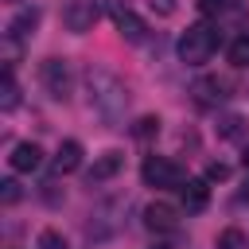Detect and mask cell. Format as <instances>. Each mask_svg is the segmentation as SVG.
Masks as SVG:
<instances>
[{
	"label": "cell",
	"instance_id": "3",
	"mask_svg": "<svg viewBox=\"0 0 249 249\" xmlns=\"http://www.w3.org/2000/svg\"><path fill=\"white\" fill-rule=\"evenodd\" d=\"M140 179H144L148 187H156V191H171V187H183V183H187L183 167H179L175 160H167V156H144Z\"/></svg>",
	"mask_w": 249,
	"mask_h": 249
},
{
	"label": "cell",
	"instance_id": "1",
	"mask_svg": "<svg viewBox=\"0 0 249 249\" xmlns=\"http://www.w3.org/2000/svg\"><path fill=\"white\" fill-rule=\"evenodd\" d=\"M86 97H89V109L97 113L101 124L109 128H121L124 124V113H128V89L124 82L109 70V66H86Z\"/></svg>",
	"mask_w": 249,
	"mask_h": 249
},
{
	"label": "cell",
	"instance_id": "18",
	"mask_svg": "<svg viewBox=\"0 0 249 249\" xmlns=\"http://www.w3.org/2000/svg\"><path fill=\"white\" fill-rule=\"evenodd\" d=\"M35 249H70V245H66V237H62L58 230H43V233L35 237Z\"/></svg>",
	"mask_w": 249,
	"mask_h": 249
},
{
	"label": "cell",
	"instance_id": "23",
	"mask_svg": "<svg viewBox=\"0 0 249 249\" xmlns=\"http://www.w3.org/2000/svg\"><path fill=\"white\" fill-rule=\"evenodd\" d=\"M226 175H230V167H226V163H210V167H206V179H214V183H222Z\"/></svg>",
	"mask_w": 249,
	"mask_h": 249
},
{
	"label": "cell",
	"instance_id": "21",
	"mask_svg": "<svg viewBox=\"0 0 249 249\" xmlns=\"http://www.w3.org/2000/svg\"><path fill=\"white\" fill-rule=\"evenodd\" d=\"M0 187H4V206H12V202L19 198V183H16V179H4Z\"/></svg>",
	"mask_w": 249,
	"mask_h": 249
},
{
	"label": "cell",
	"instance_id": "10",
	"mask_svg": "<svg viewBox=\"0 0 249 249\" xmlns=\"http://www.w3.org/2000/svg\"><path fill=\"white\" fill-rule=\"evenodd\" d=\"M230 82H222V78H198L195 86H191V93H195V101L198 105H218V101H226L230 93Z\"/></svg>",
	"mask_w": 249,
	"mask_h": 249
},
{
	"label": "cell",
	"instance_id": "7",
	"mask_svg": "<svg viewBox=\"0 0 249 249\" xmlns=\"http://www.w3.org/2000/svg\"><path fill=\"white\" fill-rule=\"evenodd\" d=\"M179 218H183V210L171 206V202H148V206H144V226H148V230L171 233V230H179Z\"/></svg>",
	"mask_w": 249,
	"mask_h": 249
},
{
	"label": "cell",
	"instance_id": "25",
	"mask_svg": "<svg viewBox=\"0 0 249 249\" xmlns=\"http://www.w3.org/2000/svg\"><path fill=\"white\" fill-rule=\"evenodd\" d=\"M241 163H245V167H249V144H245V152H241Z\"/></svg>",
	"mask_w": 249,
	"mask_h": 249
},
{
	"label": "cell",
	"instance_id": "15",
	"mask_svg": "<svg viewBox=\"0 0 249 249\" xmlns=\"http://www.w3.org/2000/svg\"><path fill=\"white\" fill-rule=\"evenodd\" d=\"M245 128H249V124H245V117H237V113H226V117L218 121V136H222V140H241Z\"/></svg>",
	"mask_w": 249,
	"mask_h": 249
},
{
	"label": "cell",
	"instance_id": "12",
	"mask_svg": "<svg viewBox=\"0 0 249 249\" xmlns=\"http://www.w3.org/2000/svg\"><path fill=\"white\" fill-rule=\"evenodd\" d=\"M121 167H124V156H121V152H105V156L93 160V167H89V183H105V179H113Z\"/></svg>",
	"mask_w": 249,
	"mask_h": 249
},
{
	"label": "cell",
	"instance_id": "14",
	"mask_svg": "<svg viewBox=\"0 0 249 249\" xmlns=\"http://www.w3.org/2000/svg\"><path fill=\"white\" fill-rule=\"evenodd\" d=\"M16 105H19V86H16L12 70H4V78H0V109H4V113H12Z\"/></svg>",
	"mask_w": 249,
	"mask_h": 249
},
{
	"label": "cell",
	"instance_id": "26",
	"mask_svg": "<svg viewBox=\"0 0 249 249\" xmlns=\"http://www.w3.org/2000/svg\"><path fill=\"white\" fill-rule=\"evenodd\" d=\"M152 249H171V245H167V241H160V245H152Z\"/></svg>",
	"mask_w": 249,
	"mask_h": 249
},
{
	"label": "cell",
	"instance_id": "6",
	"mask_svg": "<svg viewBox=\"0 0 249 249\" xmlns=\"http://www.w3.org/2000/svg\"><path fill=\"white\" fill-rule=\"evenodd\" d=\"M97 16H101L97 0H66V8H62V27L74 31V35H86V31H93Z\"/></svg>",
	"mask_w": 249,
	"mask_h": 249
},
{
	"label": "cell",
	"instance_id": "17",
	"mask_svg": "<svg viewBox=\"0 0 249 249\" xmlns=\"http://www.w3.org/2000/svg\"><path fill=\"white\" fill-rule=\"evenodd\" d=\"M218 249H249V237H245L237 226H230V230L218 233Z\"/></svg>",
	"mask_w": 249,
	"mask_h": 249
},
{
	"label": "cell",
	"instance_id": "4",
	"mask_svg": "<svg viewBox=\"0 0 249 249\" xmlns=\"http://www.w3.org/2000/svg\"><path fill=\"white\" fill-rule=\"evenodd\" d=\"M39 82H43V89H47L54 101H66V97L74 93V74H70V62H66V58H43Z\"/></svg>",
	"mask_w": 249,
	"mask_h": 249
},
{
	"label": "cell",
	"instance_id": "19",
	"mask_svg": "<svg viewBox=\"0 0 249 249\" xmlns=\"http://www.w3.org/2000/svg\"><path fill=\"white\" fill-rule=\"evenodd\" d=\"M156 132H160V117H140V121H136V128H132V136H136V140H152Z\"/></svg>",
	"mask_w": 249,
	"mask_h": 249
},
{
	"label": "cell",
	"instance_id": "9",
	"mask_svg": "<svg viewBox=\"0 0 249 249\" xmlns=\"http://www.w3.org/2000/svg\"><path fill=\"white\" fill-rule=\"evenodd\" d=\"M179 198H183V210H187V214L206 210V202H210V187H206V179H187V183L179 187Z\"/></svg>",
	"mask_w": 249,
	"mask_h": 249
},
{
	"label": "cell",
	"instance_id": "24",
	"mask_svg": "<svg viewBox=\"0 0 249 249\" xmlns=\"http://www.w3.org/2000/svg\"><path fill=\"white\" fill-rule=\"evenodd\" d=\"M241 198H245V202H249V179H245V183H241Z\"/></svg>",
	"mask_w": 249,
	"mask_h": 249
},
{
	"label": "cell",
	"instance_id": "22",
	"mask_svg": "<svg viewBox=\"0 0 249 249\" xmlns=\"http://www.w3.org/2000/svg\"><path fill=\"white\" fill-rule=\"evenodd\" d=\"M156 16H175V0H148Z\"/></svg>",
	"mask_w": 249,
	"mask_h": 249
},
{
	"label": "cell",
	"instance_id": "20",
	"mask_svg": "<svg viewBox=\"0 0 249 249\" xmlns=\"http://www.w3.org/2000/svg\"><path fill=\"white\" fill-rule=\"evenodd\" d=\"M195 8H198L202 16H222V12L233 8V0H195Z\"/></svg>",
	"mask_w": 249,
	"mask_h": 249
},
{
	"label": "cell",
	"instance_id": "16",
	"mask_svg": "<svg viewBox=\"0 0 249 249\" xmlns=\"http://www.w3.org/2000/svg\"><path fill=\"white\" fill-rule=\"evenodd\" d=\"M230 62L241 70V66H249V31H241V35H233V43H230Z\"/></svg>",
	"mask_w": 249,
	"mask_h": 249
},
{
	"label": "cell",
	"instance_id": "13",
	"mask_svg": "<svg viewBox=\"0 0 249 249\" xmlns=\"http://www.w3.org/2000/svg\"><path fill=\"white\" fill-rule=\"evenodd\" d=\"M39 27V8H23V12H16L12 16V23H8V39H27L31 31Z\"/></svg>",
	"mask_w": 249,
	"mask_h": 249
},
{
	"label": "cell",
	"instance_id": "2",
	"mask_svg": "<svg viewBox=\"0 0 249 249\" xmlns=\"http://www.w3.org/2000/svg\"><path fill=\"white\" fill-rule=\"evenodd\" d=\"M218 51V27L214 23H191L179 35V58L187 66H202L210 62V54Z\"/></svg>",
	"mask_w": 249,
	"mask_h": 249
},
{
	"label": "cell",
	"instance_id": "5",
	"mask_svg": "<svg viewBox=\"0 0 249 249\" xmlns=\"http://www.w3.org/2000/svg\"><path fill=\"white\" fill-rule=\"evenodd\" d=\"M109 19L121 31V39H128V43H144L148 39V23L128 8V0H109Z\"/></svg>",
	"mask_w": 249,
	"mask_h": 249
},
{
	"label": "cell",
	"instance_id": "11",
	"mask_svg": "<svg viewBox=\"0 0 249 249\" xmlns=\"http://www.w3.org/2000/svg\"><path fill=\"white\" fill-rule=\"evenodd\" d=\"M78 167H82V144H78V140H62L58 152H54V171H58V175H70V171H78Z\"/></svg>",
	"mask_w": 249,
	"mask_h": 249
},
{
	"label": "cell",
	"instance_id": "8",
	"mask_svg": "<svg viewBox=\"0 0 249 249\" xmlns=\"http://www.w3.org/2000/svg\"><path fill=\"white\" fill-rule=\"evenodd\" d=\"M8 163H12V171H39L43 167V148L35 140H19L8 156Z\"/></svg>",
	"mask_w": 249,
	"mask_h": 249
}]
</instances>
